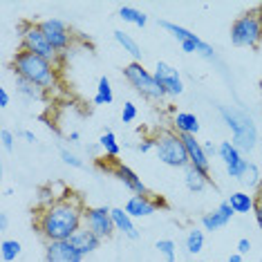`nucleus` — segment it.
Returning <instances> with one entry per match:
<instances>
[{
  "label": "nucleus",
  "mask_w": 262,
  "mask_h": 262,
  "mask_svg": "<svg viewBox=\"0 0 262 262\" xmlns=\"http://www.w3.org/2000/svg\"><path fill=\"white\" fill-rule=\"evenodd\" d=\"M240 182L244 184V186H249V188H255V190H258L260 182H262L260 168H258V166H255L253 162H249V164H247V170H244V175L240 177Z\"/></svg>",
  "instance_id": "obj_29"
},
{
  "label": "nucleus",
  "mask_w": 262,
  "mask_h": 262,
  "mask_svg": "<svg viewBox=\"0 0 262 262\" xmlns=\"http://www.w3.org/2000/svg\"><path fill=\"white\" fill-rule=\"evenodd\" d=\"M204 150H206L208 157H211V155H217V146H213L211 141H206V144H204Z\"/></svg>",
  "instance_id": "obj_39"
},
{
  "label": "nucleus",
  "mask_w": 262,
  "mask_h": 262,
  "mask_svg": "<svg viewBox=\"0 0 262 262\" xmlns=\"http://www.w3.org/2000/svg\"><path fill=\"white\" fill-rule=\"evenodd\" d=\"M18 135H20V137H25V139H27V141H32V144H34V141H36V135H34L32 130H20Z\"/></svg>",
  "instance_id": "obj_38"
},
{
  "label": "nucleus",
  "mask_w": 262,
  "mask_h": 262,
  "mask_svg": "<svg viewBox=\"0 0 262 262\" xmlns=\"http://www.w3.org/2000/svg\"><path fill=\"white\" fill-rule=\"evenodd\" d=\"M217 155H220V159L224 162V168H226V172H229V177L240 180V177L244 175V170H247L249 162L242 157V152L233 146V141H222V144L217 146Z\"/></svg>",
  "instance_id": "obj_11"
},
{
  "label": "nucleus",
  "mask_w": 262,
  "mask_h": 262,
  "mask_svg": "<svg viewBox=\"0 0 262 262\" xmlns=\"http://www.w3.org/2000/svg\"><path fill=\"white\" fill-rule=\"evenodd\" d=\"M119 18L123 23H130V25H137V27H146V23H148V16L135 7H121L119 9Z\"/></svg>",
  "instance_id": "obj_26"
},
{
  "label": "nucleus",
  "mask_w": 262,
  "mask_h": 262,
  "mask_svg": "<svg viewBox=\"0 0 262 262\" xmlns=\"http://www.w3.org/2000/svg\"><path fill=\"white\" fill-rule=\"evenodd\" d=\"M260 94H262V81H260Z\"/></svg>",
  "instance_id": "obj_44"
},
{
  "label": "nucleus",
  "mask_w": 262,
  "mask_h": 262,
  "mask_svg": "<svg viewBox=\"0 0 262 262\" xmlns=\"http://www.w3.org/2000/svg\"><path fill=\"white\" fill-rule=\"evenodd\" d=\"M157 249H159V253L164 255L166 262H175V242L172 240H159Z\"/></svg>",
  "instance_id": "obj_31"
},
{
  "label": "nucleus",
  "mask_w": 262,
  "mask_h": 262,
  "mask_svg": "<svg viewBox=\"0 0 262 262\" xmlns=\"http://www.w3.org/2000/svg\"><path fill=\"white\" fill-rule=\"evenodd\" d=\"M61 159L65 166H72V168H85V162L79 157V155H74L72 150H68V148H61Z\"/></svg>",
  "instance_id": "obj_30"
},
{
  "label": "nucleus",
  "mask_w": 262,
  "mask_h": 262,
  "mask_svg": "<svg viewBox=\"0 0 262 262\" xmlns=\"http://www.w3.org/2000/svg\"><path fill=\"white\" fill-rule=\"evenodd\" d=\"M155 79H157V83L164 88L166 94H170V97H180V94L184 92V81L180 76V70L172 68L170 63L166 61H157V65H155Z\"/></svg>",
  "instance_id": "obj_10"
},
{
  "label": "nucleus",
  "mask_w": 262,
  "mask_h": 262,
  "mask_svg": "<svg viewBox=\"0 0 262 262\" xmlns=\"http://www.w3.org/2000/svg\"><path fill=\"white\" fill-rule=\"evenodd\" d=\"M123 79L130 83V88H135L137 92L141 94V97L146 99H152V101H162L166 97L164 88L157 83L152 72H148L141 63H128L126 68H123Z\"/></svg>",
  "instance_id": "obj_6"
},
{
  "label": "nucleus",
  "mask_w": 262,
  "mask_h": 262,
  "mask_svg": "<svg viewBox=\"0 0 262 262\" xmlns=\"http://www.w3.org/2000/svg\"><path fill=\"white\" fill-rule=\"evenodd\" d=\"M79 139H81L79 133H70V141H79Z\"/></svg>",
  "instance_id": "obj_42"
},
{
  "label": "nucleus",
  "mask_w": 262,
  "mask_h": 262,
  "mask_svg": "<svg viewBox=\"0 0 262 262\" xmlns=\"http://www.w3.org/2000/svg\"><path fill=\"white\" fill-rule=\"evenodd\" d=\"M184 184H186V188L190 190V193H202V190L211 184V177H208L206 172L188 166L186 172H184Z\"/></svg>",
  "instance_id": "obj_20"
},
{
  "label": "nucleus",
  "mask_w": 262,
  "mask_h": 262,
  "mask_svg": "<svg viewBox=\"0 0 262 262\" xmlns=\"http://www.w3.org/2000/svg\"><path fill=\"white\" fill-rule=\"evenodd\" d=\"M7 222H9V220H7V213H0V231L7 229Z\"/></svg>",
  "instance_id": "obj_40"
},
{
  "label": "nucleus",
  "mask_w": 262,
  "mask_h": 262,
  "mask_svg": "<svg viewBox=\"0 0 262 262\" xmlns=\"http://www.w3.org/2000/svg\"><path fill=\"white\" fill-rule=\"evenodd\" d=\"M229 262H242V255L237 253V251H235V253H231V255H229Z\"/></svg>",
  "instance_id": "obj_41"
},
{
  "label": "nucleus",
  "mask_w": 262,
  "mask_h": 262,
  "mask_svg": "<svg viewBox=\"0 0 262 262\" xmlns=\"http://www.w3.org/2000/svg\"><path fill=\"white\" fill-rule=\"evenodd\" d=\"M217 110H220V117L224 119V123L233 133V146L240 152H251L255 144H258V128H255L253 119L244 115L242 110L226 108V105H220Z\"/></svg>",
  "instance_id": "obj_3"
},
{
  "label": "nucleus",
  "mask_w": 262,
  "mask_h": 262,
  "mask_svg": "<svg viewBox=\"0 0 262 262\" xmlns=\"http://www.w3.org/2000/svg\"><path fill=\"white\" fill-rule=\"evenodd\" d=\"M182 141H184V148H186V155H188V166H193V168H198L202 172H206L208 175V168H211V159H208V155L204 150V144L198 141V137L195 135H180Z\"/></svg>",
  "instance_id": "obj_12"
},
{
  "label": "nucleus",
  "mask_w": 262,
  "mask_h": 262,
  "mask_svg": "<svg viewBox=\"0 0 262 262\" xmlns=\"http://www.w3.org/2000/svg\"><path fill=\"white\" fill-rule=\"evenodd\" d=\"M112 224H115V231L123 233L130 240H137L139 237V231L133 222V217L126 213V208H112Z\"/></svg>",
  "instance_id": "obj_18"
},
{
  "label": "nucleus",
  "mask_w": 262,
  "mask_h": 262,
  "mask_svg": "<svg viewBox=\"0 0 262 262\" xmlns=\"http://www.w3.org/2000/svg\"><path fill=\"white\" fill-rule=\"evenodd\" d=\"M258 200H262V182H260V186H258V195H255Z\"/></svg>",
  "instance_id": "obj_43"
},
{
  "label": "nucleus",
  "mask_w": 262,
  "mask_h": 262,
  "mask_svg": "<svg viewBox=\"0 0 262 262\" xmlns=\"http://www.w3.org/2000/svg\"><path fill=\"white\" fill-rule=\"evenodd\" d=\"M249 251H251V242H249L247 237H242V240H237V253H240V255H247Z\"/></svg>",
  "instance_id": "obj_35"
},
{
  "label": "nucleus",
  "mask_w": 262,
  "mask_h": 262,
  "mask_svg": "<svg viewBox=\"0 0 262 262\" xmlns=\"http://www.w3.org/2000/svg\"><path fill=\"white\" fill-rule=\"evenodd\" d=\"M231 43L235 47H251L255 50L262 43V7L244 11L242 16L231 23Z\"/></svg>",
  "instance_id": "obj_4"
},
{
  "label": "nucleus",
  "mask_w": 262,
  "mask_h": 262,
  "mask_svg": "<svg viewBox=\"0 0 262 262\" xmlns=\"http://www.w3.org/2000/svg\"><path fill=\"white\" fill-rule=\"evenodd\" d=\"M260 7H262V3H260Z\"/></svg>",
  "instance_id": "obj_45"
},
{
  "label": "nucleus",
  "mask_w": 262,
  "mask_h": 262,
  "mask_svg": "<svg viewBox=\"0 0 262 262\" xmlns=\"http://www.w3.org/2000/svg\"><path fill=\"white\" fill-rule=\"evenodd\" d=\"M233 208L229 206V202H222L215 211L206 213L204 217H202V226H204V231H217L222 229V226H226L231 222V217H233Z\"/></svg>",
  "instance_id": "obj_17"
},
{
  "label": "nucleus",
  "mask_w": 262,
  "mask_h": 262,
  "mask_svg": "<svg viewBox=\"0 0 262 262\" xmlns=\"http://www.w3.org/2000/svg\"><path fill=\"white\" fill-rule=\"evenodd\" d=\"M229 206L233 208V213H253L255 206V195H249L244 190H235V193L229 195Z\"/></svg>",
  "instance_id": "obj_21"
},
{
  "label": "nucleus",
  "mask_w": 262,
  "mask_h": 262,
  "mask_svg": "<svg viewBox=\"0 0 262 262\" xmlns=\"http://www.w3.org/2000/svg\"><path fill=\"white\" fill-rule=\"evenodd\" d=\"M45 260L47 262H83V255L70 244L65 242H47L45 247Z\"/></svg>",
  "instance_id": "obj_15"
},
{
  "label": "nucleus",
  "mask_w": 262,
  "mask_h": 262,
  "mask_svg": "<svg viewBox=\"0 0 262 262\" xmlns=\"http://www.w3.org/2000/svg\"><path fill=\"white\" fill-rule=\"evenodd\" d=\"M115 40L123 47V52H128V54L133 56L135 63H141V56H144V54H141V47H139V43H137L133 36H130V34L121 32V29H117V32H115Z\"/></svg>",
  "instance_id": "obj_22"
},
{
  "label": "nucleus",
  "mask_w": 262,
  "mask_h": 262,
  "mask_svg": "<svg viewBox=\"0 0 262 262\" xmlns=\"http://www.w3.org/2000/svg\"><path fill=\"white\" fill-rule=\"evenodd\" d=\"M253 215H255V222L262 229V200L255 198V206H253Z\"/></svg>",
  "instance_id": "obj_36"
},
{
  "label": "nucleus",
  "mask_w": 262,
  "mask_h": 262,
  "mask_svg": "<svg viewBox=\"0 0 262 262\" xmlns=\"http://www.w3.org/2000/svg\"><path fill=\"white\" fill-rule=\"evenodd\" d=\"M135 119H137V105L133 103V101H126V103H123V110H121V121L133 123Z\"/></svg>",
  "instance_id": "obj_32"
},
{
  "label": "nucleus",
  "mask_w": 262,
  "mask_h": 262,
  "mask_svg": "<svg viewBox=\"0 0 262 262\" xmlns=\"http://www.w3.org/2000/svg\"><path fill=\"white\" fill-rule=\"evenodd\" d=\"M70 244H72L76 251H79L83 258H85V255L94 253V251H97V249L101 247V237L94 235L92 231H88L85 226H81V229L76 231L72 237H70Z\"/></svg>",
  "instance_id": "obj_16"
},
{
  "label": "nucleus",
  "mask_w": 262,
  "mask_h": 262,
  "mask_svg": "<svg viewBox=\"0 0 262 262\" xmlns=\"http://www.w3.org/2000/svg\"><path fill=\"white\" fill-rule=\"evenodd\" d=\"M38 27H40V32L45 34V38L50 40V45L54 47L58 54L65 52V50H70V45H72V40H74V34H72V29H70V25L65 20H61V18H45V20L38 23Z\"/></svg>",
  "instance_id": "obj_9"
},
{
  "label": "nucleus",
  "mask_w": 262,
  "mask_h": 262,
  "mask_svg": "<svg viewBox=\"0 0 262 262\" xmlns=\"http://www.w3.org/2000/svg\"><path fill=\"white\" fill-rule=\"evenodd\" d=\"M11 70H14V76L34 83V85L43 88V90L54 88L58 81V65L25 50L16 52V56L11 58Z\"/></svg>",
  "instance_id": "obj_2"
},
{
  "label": "nucleus",
  "mask_w": 262,
  "mask_h": 262,
  "mask_svg": "<svg viewBox=\"0 0 262 262\" xmlns=\"http://www.w3.org/2000/svg\"><path fill=\"white\" fill-rule=\"evenodd\" d=\"M7 105H9V92L5 90V88H0V108L5 110Z\"/></svg>",
  "instance_id": "obj_37"
},
{
  "label": "nucleus",
  "mask_w": 262,
  "mask_h": 262,
  "mask_svg": "<svg viewBox=\"0 0 262 262\" xmlns=\"http://www.w3.org/2000/svg\"><path fill=\"white\" fill-rule=\"evenodd\" d=\"M172 128L177 135H198L200 133V121L193 112H177L172 117Z\"/></svg>",
  "instance_id": "obj_19"
},
{
  "label": "nucleus",
  "mask_w": 262,
  "mask_h": 262,
  "mask_svg": "<svg viewBox=\"0 0 262 262\" xmlns=\"http://www.w3.org/2000/svg\"><path fill=\"white\" fill-rule=\"evenodd\" d=\"M137 150H139V152H150V150H155V139H150V137L141 139L139 146H137Z\"/></svg>",
  "instance_id": "obj_34"
},
{
  "label": "nucleus",
  "mask_w": 262,
  "mask_h": 262,
  "mask_svg": "<svg viewBox=\"0 0 262 262\" xmlns=\"http://www.w3.org/2000/svg\"><path fill=\"white\" fill-rule=\"evenodd\" d=\"M155 152H157L159 162L170 166V168H188L186 148L175 130H162L155 137Z\"/></svg>",
  "instance_id": "obj_5"
},
{
  "label": "nucleus",
  "mask_w": 262,
  "mask_h": 262,
  "mask_svg": "<svg viewBox=\"0 0 262 262\" xmlns=\"http://www.w3.org/2000/svg\"><path fill=\"white\" fill-rule=\"evenodd\" d=\"M0 141H3V148L5 150H14V133L7 128L0 130Z\"/></svg>",
  "instance_id": "obj_33"
},
{
  "label": "nucleus",
  "mask_w": 262,
  "mask_h": 262,
  "mask_svg": "<svg viewBox=\"0 0 262 262\" xmlns=\"http://www.w3.org/2000/svg\"><path fill=\"white\" fill-rule=\"evenodd\" d=\"M83 226L99 235L101 240L110 237L115 233V224H112V208L108 206H85L83 211Z\"/></svg>",
  "instance_id": "obj_7"
},
{
  "label": "nucleus",
  "mask_w": 262,
  "mask_h": 262,
  "mask_svg": "<svg viewBox=\"0 0 262 262\" xmlns=\"http://www.w3.org/2000/svg\"><path fill=\"white\" fill-rule=\"evenodd\" d=\"M110 162H112V175H115L117 180L130 190V193H133V195H148L146 184L141 182V177L137 175L133 168H128L126 164L117 162V159H110Z\"/></svg>",
  "instance_id": "obj_13"
},
{
  "label": "nucleus",
  "mask_w": 262,
  "mask_h": 262,
  "mask_svg": "<svg viewBox=\"0 0 262 262\" xmlns=\"http://www.w3.org/2000/svg\"><path fill=\"white\" fill-rule=\"evenodd\" d=\"M115 101V92H112L110 79L108 76H101L97 83V94H94V105H110Z\"/></svg>",
  "instance_id": "obj_24"
},
{
  "label": "nucleus",
  "mask_w": 262,
  "mask_h": 262,
  "mask_svg": "<svg viewBox=\"0 0 262 262\" xmlns=\"http://www.w3.org/2000/svg\"><path fill=\"white\" fill-rule=\"evenodd\" d=\"M83 206L81 198H63L52 206L40 208L36 215V231L47 242H65L83 226Z\"/></svg>",
  "instance_id": "obj_1"
},
{
  "label": "nucleus",
  "mask_w": 262,
  "mask_h": 262,
  "mask_svg": "<svg viewBox=\"0 0 262 262\" xmlns=\"http://www.w3.org/2000/svg\"><path fill=\"white\" fill-rule=\"evenodd\" d=\"M202 249H204V231H200V229L188 231V235H186V251L190 255H198Z\"/></svg>",
  "instance_id": "obj_28"
},
{
  "label": "nucleus",
  "mask_w": 262,
  "mask_h": 262,
  "mask_svg": "<svg viewBox=\"0 0 262 262\" xmlns=\"http://www.w3.org/2000/svg\"><path fill=\"white\" fill-rule=\"evenodd\" d=\"M99 146H101V150H103V155L108 159H117L119 152H121V146H119L117 135L112 133V130H105V133L99 137Z\"/></svg>",
  "instance_id": "obj_23"
},
{
  "label": "nucleus",
  "mask_w": 262,
  "mask_h": 262,
  "mask_svg": "<svg viewBox=\"0 0 262 262\" xmlns=\"http://www.w3.org/2000/svg\"><path fill=\"white\" fill-rule=\"evenodd\" d=\"M16 90H18L23 97L29 99V101H43L45 99V90L38 85H34V83H29L25 79H18L16 76Z\"/></svg>",
  "instance_id": "obj_25"
},
{
  "label": "nucleus",
  "mask_w": 262,
  "mask_h": 262,
  "mask_svg": "<svg viewBox=\"0 0 262 262\" xmlns=\"http://www.w3.org/2000/svg\"><path fill=\"white\" fill-rule=\"evenodd\" d=\"M20 50L32 52V54H36V56H43L54 65H58V56H61L54 47L50 45V40L45 38V34L40 32L38 23H32V27H29L25 32V36L20 38Z\"/></svg>",
  "instance_id": "obj_8"
},
{
  "label": "nucleus",
  "mask_w": 262,
  "mask_h": 262,
  "mask_svg": "<svg viewBox=\"0 0 262 262\" xmlns=\"http://www.w3.org/2000/svg\"><path fill=\"white\" fill-rule=\"evenodd\" d=\"M166 202L162 198H150V195H133L126 202V213L130 217H148L157 211L159 206H164Z\"/></svg>",
  "instance_id": "obj_14"
},
{
  "label": "nucleus",
  "mask_w": 262,
  "mask_h": 262,
  "mask_svg": "<svg viewBox=\"0 0 262 262\" xmlns=\"http://www.w3.org/2000/svg\"><path fill=\"white\" fill-rule=\"evenodd\" d=\"M23 247L18 240H3L0 242V258H3V262H14L16 258L20 255Z\"/></svg>",
  "instance_id": "obj_27"
}]
</instances>
